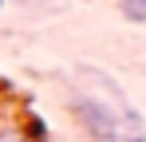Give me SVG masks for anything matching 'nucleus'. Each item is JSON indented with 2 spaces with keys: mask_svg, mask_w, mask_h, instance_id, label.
Returning a JSON list of instances; mask_svg holds the SVG:
<instances>
[{
  "mask_svg": "<svg viewBox=\"0 0 146 142\" xmlns=\"http://www.w3.org/2000/svg\"><path fill=\"white\" fill-rule=\"evenodd\" d=\"M0 142H40V138H32L20 126H0Z\"/></svg>",
  "mask_w": 146,
  "mask_h": 142,
  "instance_id": "7ed1b4c3",
  "label": "nucleus"
},
{
  "mask_svg": "<svg viewBox=\"0 0 146 142\" xmlns=\"http://www.w3.org/2000/svg\"><path fill=\"white\" fill-rule=\"evenodd\" d=\"M0 4H4V0H0Z\"/></svg>",
  "mask_w": 146,
  "mask_h": 142,
  "instance_id": "39448f33",
  "label": "nucleus"
},
{
  "mask_svg": "<svg viewBox=\"0 0 146 142\" xmlns=\"http://www.w3.org/2000/svg\"><path fill=\"white\" fill-rule=\"evenodd\" d=\"M119 4H122V16L126 20H134V24L146 20V0H119Z\"/></svg>",
  "mask_w": 146,
  "mask_h": 142,
  "instance_id": "f03ea898",
  "label": "nucleus"
},
{
  "mask_svg": "<svg viewBox=\"0 0 146 142\" xmlns=\"http://www.w3.org/2000/svg\"><path fill=\"white\" fill-rule=\"evenodd\" d=\"M75 111L83 115V122H87V126H95L99 142H115V118L107 115L99 103H87V99H79V103H75Z\"/></svg>",
  "mask_w": 146,
  "mask_h": 142,
  "instance_id": "f257e3e1",
  "label": "nucleus"
},
{
  "mask_svg": "<svg viewBox=\"0 0 146 142\" xmlns=\"http://www.w3.org/2000/svg\"><path fill=\"white\" fill-rule=\"evenodd\" d=\"M119 142H146V134H142V130H134V134H122Z\"/></svg>",
  "mask_w": 146,
  "mask_h": 142,
  "instance_id": "20e7f679",
  "label": "nucleus"
}]
</instances>
